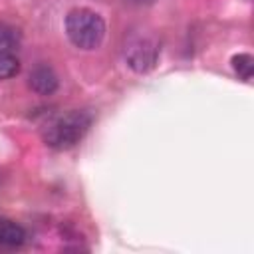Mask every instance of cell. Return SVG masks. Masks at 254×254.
<instances>
[{
    "label": "cell",
    "instance_id": "cell-1",
    "mask_svg": "<svg viewBox=\"0 0 254 254\" xmlns=\"http://www.w3.org/2000/svg\"><path fill=\"white\" fill-rule=\"evenodd\" d=\"M91 127V115L83 109H71L54 117L42 131V139L48 147L65 151L75 147Z\"/></svg>",
    "mask_w": 254,
    "mask_h": 254
},
{
    "label": "cell",
    "instance_id": "cell-2",
    "mask_svg": "<svg viewBox=\"0 0 254 254\" xmlns=\"http://www.w3.org/2000/svg\"><path fill=\"white\" fill-rule=\"evenodd\" d=\"M65 34L75 48L95 50L105 38V22L89 8H73L65 16Z\"/></svg>",
    "mask_w": 254,
    "mask_h": 254
},
{
    "label": "cell",
    "instance_id": "cell-3",
    "mask_svg": "<svg viewBox=\"0 0 254 254\" xmlns=\"http://www.w3.org/2000/svg\"><path fill=\"white\" fill-rule=\"evenodd\" d=\"M159 40L151 34H131L125 42V62L135 73H147L157 65Z\"/></svg>",
    "mask_w": 254,
    "mask_h": 254
},
{
    "label": "cell",
    "instance_id": "cell-4",
    "mask_svg": "<svg viewBox=\"0 0 254 254\" xmlns=\"http://www.w3.org/2000/svg\"><path fill=\"white\" fill-rule=\"evenodd\" d=\"M58 83L60 81H58L56 71L46 64L36 65L28 75V85L38 95H52L58 89Z\"/></svg>",
    "mask_w": 254,
    "mask_h": 254
},
{
    "label": "cell",
    "instance_id": "cell-5",
    "mask_svg": "<svg viewBox=\"0 0 254 254\" xmlns=\"http://www.w3.org/2000/svg\"><path fill=\"white\" fill-rule=\"evenodd\" d=\"M26 242V230L8 218H0V246L2 248H18Z\"/></svg>",
    "mask_w": 254,
    "mask_h": 254
},
{
    "label": "cell",
    "instance_id": "cell-6",
    "mask_svg": "<svg viewBox=\"0 0 254 254\" xmlns=\"http://www.w3.org/2000/svg\"><path fill=\"white\" fill-rule=\"evenodd\" d=\"M20 44H22V32L10 22L0 20V56L16 52Z\"/></svg>",
    "mask_w": 254,
    "mask_h": 254
},
{
    "label": "cell",
    "instance_id": "cell-7",
    "mask_svg": "<svg viewBox=\"0 0 254 254\" xmlns=\"http://www.w3.org/2000/svg\"><path fill=\"white\" fill-rule=\"evenodd\" d=\"M232 67L244 81H248L252 77V71H254V58L250 54H244V52L236 54V56H232Z\"/></svg>",
    "mask_w": 254,
    "mask_h": 254
},
{
    "label": "cell",
    "instance_id": "cell-8",
    "mask_svg": "<svg viewBox=\"0 0 254 254\" xmlns=\"http://www.w3.org/2000/svg\"><path fill=\"white\" fill-rule=\"evenodd\" d=\"M20 71V62L12 54H2L0 56V81L14 77Z\"/></svg>",
    "mask_w": 254,
    "mask_h": 254
},
{
    "label": "cell",
    "instance_id": "cell-9",
    "mask_svg": "<svg viewBox=\"0 0 254 254\" xmlns=\"http://www.w3.org/2000/svg\"><path fill=\"white\" fill-rule=\"evenodd\" d=\"M127 4H135V6H147V4H153L155 0H125Z\"/></svg>",
    "mask_w": 254,
    "mask_h": 254
}]
</instances>
